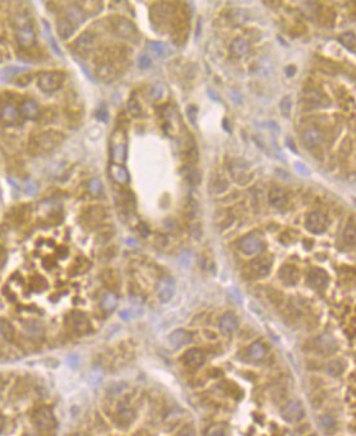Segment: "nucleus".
<instances>
[{
    "instance_id": "obj_1",
    "label": "nucleus",
    "mask_w": 356,
    "mask_h": 436,
    "mask_svg": "<svg viewBox=\"0 0 356 436\" xmlns=\"http://www.w3.org/2000/svg\"><path fill=\"white\" fill-rule=\"evenodd\" d=\"M64 139V135L55 130H46L39 133L31 139L28 149L32 154H44L55 149Z\"/></svg>"
},
{
    "instance_id": "obj_2",
    "label": "nucleus",
    "mask_w": 356,
    "mask_h": 436,
    "mask_svg": "<svg viewBox=\"0 0 356 436\" xmlns=\"http://www.w3.org/2000/svg\"><path fill=\"white\" fill-rule=\"evenodd\" d=\"M34 421L41 436L54 435V431L56 428V420H55L54 413L50 408L40 407L35 412Z\"/></svg>"
},
{
    "instance_id": "obj_3",
    "label": "nucleus",
    "mask_w": 356,
    "mask_h": 436,
    "mask_svg": "<svg viewBox=\"0 0 356 436\" xmlns=\"http://www.w3.org/2000/svg\"><path fill=\"white\" fill-rule=\"evenodd\" d=\"M64 73L59 70H49V72H41L37 76V86L40 89L47 94L57 91L64 83Z\"/></svg>"
},
{
    "instance_id": "obj_4",
    "label": "nucleus",
    "mask_w": 356,
    "mask_h": 436,
    "mask_svg": "<svg viewBox=\"0 0 356 436\" xmlns=\"http://www.w3.org/2000/svg\"><path fill=\"white\" fill-rule=\"evenodd\" d=\"M109 26L111 27L110 31L116 36L125 40H135L138 37L137 27L132 21L124 18V17H114L109 21Z\"/></svg>"
},
{
    "instance_id": "obj_5",
    "label": "nucleus",
    "mask_w": 356,
    "mask_h": 436,
    "mask_svg": "<svg viewBox=\"0 0 356 436\" xmlns=\"http://www.w3.org/2000/svg\"><path fill=\"white\" fill-rule=\"evenodd\" d=\"M16 37L19 46L29 49L34 45L35 31L32 28L31 23H29L28 17H18V19H17Z\"/></svg>"
},
{
    "instance_id": "obj_6",
    "label": "nucleus",
    "mask_w": 356,
    "mask_h": 436,
    "mask_svg": "<svg viewBox=\"0 0 356 436\" xmlns=\"http://www.w3.org/2000/svg\"><path fill=\"white\" fill-rule=\"evenodd\" d=\"M328 225H330L328 217L323 212H319V210H314V212L309 213L307 220H305V227H307V230L315 235L325 232V230L328 229Z\"/></svg>"
},
{
    "instance_id": "obj_7",
    "label": "nucleus",
    "mask_w": 356,
    "mask_h": 436,
    "mask_svg": "<svg viewBox=\"0 0 356 436\" xmlns=\"http://www.w3.org/2000/svg\"><path fill=\"white\" fill-rule=\"evenodd\" d=\"M304 406L299 400H290L281 410V417L289 423H298L304 418Z\"/></svg>"
},
{
    "instance_id": "obj_8",
    "label": "nucleus",
    "mask_w": 356,
    "mask_h": 436,
    "mask_svg": "<svg viewBox=\"0 0 356 436\" xmlns=\"http://www.w3.org/2000/svg\"><path fill=\"white\" fill-rule=\"evenodd\" d=\"M176 291V283H175L174 278L171 277H162L161 279L157 282L156 294L157 299L162 304H167L170 300H172Z\"/></svg>"
},
{
    "instance_id": "obj_9",
    "label": "nucleus",
    "mask_w": 356,
    "mask_h": 436,
    "mask_svg": "<svg viewBox=\"0 0 356 436\" xmlns=\"http://www.w3.org/2000/svg\"><path fill=\"white\" fill-rule=\"evenodd\" d=\"M239 249L240 252L244 255L248 257H252V255L258 254L262 249V241H260L259 237L254 234L245 235L239 242Z\"/></svg>"
},
{
    "instance_id": "obj_10",
    "label": "nucleus",
    "mask_w": 356,
    "mask_h": 436,
    "mask_svg": "<svg viewBox=\"0 0 356 436\" xmlns=\"http://www.w3.org/2000/svg\"><path fill=\"white\" fill-rule=\"evenodd\" d=\"M328 282H330V277H328L327 272L322 268H312L308 273V283L312 288L323 290V288L327 287Z\"/></svg>"
},
{
    "instance_id": "obj_11",
    "label": "nucleus",
    "mask_w": 356,
    "mask_h": 436,
    "mask_svg": "<svg viewBox=\"0 0 356 436\" xmlns=\"http://www.w3.org/2000/svg\"><path fill=\"white\" fill-rule=\"evenodd\" d=\"M272 268V259L268 257L255 258L250 262V270L258 278H264L270 274Z\"/></svg>"
},
{
    "instance_id": "obj_12",
    "label": "nucleus",
    "mask_w": 356,
    "mask_h": 436,
    "mask_svg": "<svg viewBox=\"0 0 356 436\" xmlns=\"http://www.w3.org/2000/svg\"><path fill=\"white\" fill-rule=\"evenodd\" d=\"M205 361V355L202 350L199 348H190L189 351L183 355V362L187 367H192V369H197V367L202 366Z\"/></svg>"
},
{
    "instance_id": "obj_13",
    "label": "nucleus",
    "mask_w": 356,
    "mask_h": 436,
    "mask_svg": "<svg viewBox=\"0 0 356 436\" xmlns=\"http://www.w3.org/2000/svg\"><path fill=\"white\" fill-rule=\"evenodd\" d=\"M192 340H193L192 333H189L185 329H176L169 335V345L170 347L174 348V350L183 348L184 346L189 345Z\"/></svg>"
},
{
    "instance_id": "obj_14",
    "label": "nucleus",
    "mask_w": 356,
    "mask_h": 436,
    "mask_svg": "<svg viewBox=\"0 0 356 436\" xmlns=\"http://www.w3.org/2000/svg\"><path fill=\"white\" fill-rule=\"evenodd\" d=\"M268 200L270 204L276 209H283L289 203V195L285 192V189L280 186H275L270 190L268 194Z\"/></svg>"
},
{
    "instance_id": "obj_15",
    "label": "nucleus",
    "mask_w": 356,
    "mask_h": 436,
    "mask_svg": "<svg viewBox=\"0 0 356 436\" xmlns=\"http://www.w3.org/2000/svg\"><path fill=\"white\" fill-rule=\"evenodd\" d=\"M73 46L74 50H76L81 56H86L95 47V37L92 36L90 32H84V34H82L81 36L74 41Z\"/></svg>"
},
{
    "instance_id": "obj_16",
    "label": "nucleus",
    "mask_w": 356,
    "mask_h": 436,
    "mask_svg": "<svg viewBox=\"0 0 356 436\" xmlns=\"http://www.w3.org/2000/svg\"><path fill=\"white\" fill-rule=\"evenodd\" d=\"M19 119V109L13 102H6L0 107V120L6 124H13Z\"/></svg>"
},
{
    "instance_id": "obj_17",
    "label": "nucleus",
    "mask_w": 356,
    "mask_h": 436,
    "mask_svg": "<svg viewBox=\"0 0 356 436\" xmlns=\"http://www.w3.org/2000/svg\"><path fill=\"white\" fill-rule=\"evenodd\" d=\"M220 330H221L222 334L229 335L232 334L235 330L239 327V322H238V318L234 313H225L224 315L220 319Z\"/></svg>"
},
{
    "instance_id": "obj_18",
    "label": "nucleus",
    "mask_w": 356,
    "mask_h": 436,
    "mask_svg": "<svg viewBox=\"0 0 356 436\" xmlns=\"http://www.w3.org/2000/svg\"><path fill=\"white\" fill-rule=\"evenodd\" d=\"M278 277H280V279L282 281L285 285L295 286L298 283V281H299L300 274L296 267L286 264V265H283V267L280 269V272H278Z\"/></svg>"
},
{
    "instance_id": "obj_19",
    "label": "nucleus",
    "mask_w": 356,
    "mask_h": 436,
    "mask_svg": "<svg viewBox=\"0 0 356 436\" xmlns=\"http://www.w3.org/2000/svg\"><path fill=\"white\" fill-rule=\"evenodd\" d=\"M231 176L239 184H248L252 179V171L244 164H234L231 166Z\"/></svg>"
},
{
    "instance_id": "obj_20",
    "label": "nucleus",
    "mask_w": 356,
    "mask_h": 436,
    "mask_svg": "<svg viewBox=\"0 0 356 436\" xmlns=\"http://www.w3.org/2000/svg\"><path fill=\"white\" fill-rule=\"evenodd\" d=\"M302 138L304 144L307 145L309 149L317 148V147H319L323 142L322 133H320L318 129H315V128H309V129L305 130V132L303 133Z\"/></svg>"
},
{
    "instance_id": "obj_21",
    "label": "nucleus",
    "mask_w": 356,
    "mask_h": 436,
    "mask_svg": "<svg viewBox=\"0 0 356 436\" xmlns=\"http://www.w3.org/2000/svg\"><path fill=\"white\" fill-rule=\"evenodd\" d=\"M304 101L307 102L309 106L312 107H320V106H328L330 101L325 96H323L319 91L317 89H310L304 94Z\"/></svg>"
},
{
    "instance_id": "obj_22",
    "label": "nucleus",
    "mask_w": 356,
    "mask_h": 436,
    "mask_svg": "<svg viewBox=\"0 0 356 436\" xmlns=\"http://www.w3.org/2000/svg\"><path fill=\"white\" fill-rule=\"evenodd\" d=\"M317 346H318V350H319L320 352L328 353V355H330V353L336 352V350H337L338 347L337 340H336L331 334L320 335L317 340Z\"/></svg>"
},
{
    "instance_id": "obj_23",
    "label": "nucleus",
    "mask_w": 356,
    "mask_h": 436,
    "mask_svg": "<svg viewBox=\"0 0 356 436\" xmlns=\"http://www.w3.org/2000/svg\"><path fill=\"white\" fill-rule=\"evenodd\" d=\"M74 29H76V26H74L67 17H63V18L57 19L56 31L57 35H59L63 40L69 39V37L74 34Z\"/></svg>"
},
{
    "instance_id": "obj_24",
    "label": "nucleus",
    "mask_w": 356,
    "mask_h": 436,
    "mask_svg": "<svg viewBox=\"0 0 356 436\" xmlns=\"http://www.w3.org/2000/svg\"><path fill=\"white\" fill-rule=\"evenodd\" d=\"M247 353H248V357H249L250 360L260 361L265 357V355H267V348H265V346L263 345L262 342L257 340V342H253L252 345L248 347Z\"/></svg>"
},
{
    "instance_id": "obj_25",
    "label": "nucleus",
    "mask_w": 356,
    "mask_h": 436,
    "mask_svg": "<svg viewBox=\"0 0 356 436\" xmlns=\"http://www.w3.org/2000/svg\"><path fill=\"white\" fill-rule=\"evenodd\" d=\"M19 112H22V115L28 119H36L39 116V105L34 101V100H24L21 105V109Z\"/></svg>"
},
{
    "instance_id": "obj_26",
    "label": "nucleus",
    "mask_w": 356,
    "mask_h": 436,
    "mask_svg": "<svg viewBox=\"0 0 356 436\" xmlns=\"http://www.w3.org/2000/svg\"><path fill=\"white\" fill-rule=\"evenodd\" d=\"M182 172H183V176H184V179L187 180L188 184L193 185V186H197V185L200 182V180H202V175H200V172L192 166L183 167Z\"/></svg>"
},
{
    "instance_id": "obj_27",
    "label": "nucleus",
    "mask_w": 356,
    "mask_h": 436,
    "mask_svg": "<svg viewBox=\"0 0 356 436\" xmlns=\"http://www.w3.org/2000/svg\"><path fill=\"white\" fill-rule=\"evenodd\" d=\"M110 175H111L112 179L116 182H119V184H125V182H128V180H129L128 171L122 165L112 164L111 166H110Z\"/></svg>"
},
{
    "instance_id": "obj_28",
    "label": "nucleus",
    "mask_w": 356,
    "mask_h": 436,
    "mask_svg": "<svg viewBox=\"0 0 356 436\" xmlns=\"http://www.w3.org/2000/svg\"><path fill=\"white\" fill-rule=\"evenodd\" d=\"M230 52H231L232 56L235 57H242L244 56L248 52V44L244 39L242 37H238L230 45Z\"/></svg>"
},
{
    "instance_id": "obj_29",
    "label": "nucleus",
    "mask_w": 356,
    "mask_h": 436,
    "mask_svg": "<svg viewBox=\"0 0 356 436\" xmlns=\"http://www.w3.org/2000/svg\"><path fill=\"white\" fill-rule=\"evenodd\" d=\"M147 47H149V51L156 57H166L170 52L169 47H167L164 42H160V41L149 42V44H147Z\"/></svg>"
},
{
    "instance_id": "obj_30",
    "label": "nucleus",
    "mask_w": 356,
    "mask_h": 436,
    "mask_svg": "<svg viewBox=\"0 0 356 436\" xmlns=\"http://www.w3.org/2000/svg\"><path fill=\"white\" fill-rule=\"evenodd\" d=\"M111 156L114 160V164L122 165L123 162H125V160H127V145H125V143H116L112 147Z\"/></svg>"
},
{
    "instance_id": "obj_31",
    "label": "nucleus",
    "mask_w": 356,
    "mask_h": 436,
    "mask_svg": "<svg viewBox=\"0 0 356 436\" xmlns=\"http://www.w3.org/2000/svg\"><path fill=\"white\" fill-rule=\"evenodd\" d=\"M343 370H345V362H343L342 360H340V358H336V360L330 361V362L327 363V366H325V371H327V374L333 378L340 377V375L343 372Z\"/></svg>"
},
{
    "instance_id": "obj_32",
    "label": "nucleus",
    "mask_w": 356,
    "mask_h": 436,
    "mask_svg": "<svg viewBox=\"0 0 356 436\" xmlns=\"http://www.w3.org/2000/svg\"><path fill=\"white\" fill-rule=\"evenodd\" d=\"M0 334L3 335L8 342H13L14 338H16V329L12 325L11 322H8L7 319L0 318Z\"/></svg>"
},
{
    "instance_id": "obj_33",
    "label": "nucleus",
    "mask_w": 356,
    "mask_h": 436,
    "mask_svg": "<svg viewBox=\"0 0 356 436\" xmlns=\"http://www.w3.org/2000/svg\"><path fill=\"white\" fill-rule=\"evenodd\" d=\"M338 41H340V44L342 45L343 47H346L348 51L355 52V34H352V32H345V34L338 36Z\"/></svg>"
},
{
    "instance_id": "obj_34",
    "label": "nucleus",
    "mask_w": 356,
    "mask_h": 436,
    "mask_svg": "<svg viewBox=\"0 0 356 436\" xmlns=\"http://www.w3.org/2000/svg\"><path fill=\"white\" fill-rule=\"evenodd\" d=\"M319 426L323 431H325L327 433L333 432L336 430V420L330 415H323L319 417Z\"/></svg>"
},
{
    "instance_id": "obj_35",
    "label": "nucleus",
    "mask_w": 356,
    "mask_h": 436,
    "mask_svg": "<svg viewBox=\"0 0 356 436\" xmlns=\"http://www.w3.org/2000/svg\"><path fill=\"white\" fill-rule=\"evenodd\" d=\"M342 237L346 245H348V246L355 245V224H353L352 221H350L346 225L345 230H343Z\"/></svg>"
},
{
    "instance_id": "obj_36",
    "label": "nucleus",
    "mask_w": 356,
    "mask_h": 436,
    "mask_svg": "<svg viewBox=\"0 0 356 436\" xmlns=\"http://www.w3.org/2000/svg\"><path fill=\"white\" fill-rule=\"evenodd\" d=\"M117 417H119V420L122 421V422L130 423L134 420L135 415L129 406H122V407L119 408V412H117Z\"/></svg>"
},
{
    "instance_id": "obj_37",
    "label": "nucleus",
    "mask_w": 356,
    "mask_h": 436,
    "mask_svg": "<svg viewBox=\"0 0 356 436\" xmlns=\"http://www.w3.org/2000/svg\"><path fill=\"white\" fill-rule=\"evenodd\" d=\"M116 304H117V297L116 295L112 294V292H107V294L102 297L101 305L105 310L115 309Z\"/></svg>"
},
{
    "instance_id": "obj_38",
    "label": "nucleus",
    "mask_w": 356,
    "mask_h": 436,
    "mask_svg": "<svg viewBox=\"0 0 356 436\" xmlns=\"http://www.w3.org/2000/svg\"><path fill=\"white\" fill-rule=\"evenodd\" d=\"M205 436H226V428L217 423V425H213L208 428Z\"/></svg>"
},
{
    "instance_id": "obj_39",
    "label": "nucleus",
    "mask_w": 356,
    "mask_h": 436,
    "mask_svg": "<svg viewBox=\"0 0 356 436\" xmlns=\"http://www.w3.org/2000/svg\"><path fill=\"white\" fill-rule=\"evenodd\" d=\"M291 100H290L289 96L283 97L282 101H281L280 104V109H281V114L283 115V116L289 117L290 116V112H291Z\"/></svg>"
},
{
    "instance_id": "obj_40",
    "label": "nucleus",
    "mask_w": 356,
    "mask_h": 436,
    "mask_svg": "<svg viewBox=\"0 0 356 436\" xmlns=\"http://www.w3.org/2000/svg\"><path fill=\"white\" fill-rule=\"evenodd\" d=\"M128 109H129V112L133 116H138V115H140V112H142V107H140L139 102L135 99H132L128 102Z\"/></svg>"
},
{
    "instance_id": "obj_41",
    "label": "nucleus",
    "mask_w": 356,
    "mask_h": 436,
    "mask_svg": "<svg viewBox=\"0 0 356 436\" xmlns=\"http://www.w3.org/2000/svg\"><path fill=\"white\" fill-rule=\"evenodd\" d=\"M90 192L94 195H99L102 193V182L97 179H92L88 184Z\"/></svg>"
},
{
    "instance_id": "obj_42",
    "label": "nucleus",
    "mask_w": 356,
    "mask_h": 436,
    "mask_svg": "<svg viewBox=\"0 0 356 436\" xmlns=\"http://www.w3.org/2000/svg\"><path fill=\"white\" fill-rule=\"evenodd\" d=\"M24 327H26V329H27V332L29 333V334H35V335H37V333H41V328H40V325L37 324L36 322H29V323H27V324H24Z\"/></svg>"
},
{
    "instance_id": "obj_43",
    "label": "nucleus",
    "mask_w": 356,
    "mask_h": 436,
    "mask_svg": "<svg viewBox=\"0 0 356 436\" xmlns=\"http://www.w3.org/2000/svg\"><path fill=\"white\" fill-rule=\"evenodd\" d=\"M138 65H139L140 69H147V68L151 67V59L147 55H140L139 60H138Z\"/></svg>"
},
{
    "instance_id": "obj_44",
    "label": "nucleus",
    "mask_w": 356,
    "mask_h": 436,
    "mask_svg": "<svg viewBox=\"0 0 356 436\" xmlns=\"http://www.w3.org/2000/svg\"><path fill=\"white\" fill-rule=\"evenodd\" d=\"M197 115H198L197 106L192 105V106L188 107V117H189V120H190V121H192V124H195V120H197Z\"/></svg>"
},
{
    "instance_id": "obj_45",
    "label": "nucleus",
    "mask_w": 356,
    "mask_h": 436,
    "mask_svg": "<svg viewBox=\"0 0 356 436\" xmlns=\"http://www.w3.org/2000/svg\"><path fill=\"white\" fill-rule=\"evenodd\" d=\"M295 170H296L300 175H304V176H309L310 175V170L308 169L304 164H300V162L295 164Z\"/></svg>"
},
{
    "instance_id": "obj_46",
    "label": "nucleus",
    "mask_w": 356,
    "mask_h": 436,
    "mask_svg": "<svg viewBox=\"0 0 356 436\" xmlns=\"http://www.w3.org/2000/svg\"><path fill=\"white\" fill-rule=\"evenodd\" d=\"M177 436H195V431H194V428L192 427V426L187 425L179 431V435Z\"/></svg>"
},
{
    "instance_id": "obj_47",
    "label": "nucleus",
    "mask_w": 356,
    "mask_h": 436,
    "mask_svg": "<svg viewBox=\"0 0 356 436\" xmlns=\"http://www.w3.org/2000/svg\"><path fill=\"white\" fill-rule=\"evenodd\" d=\"M124 389H125V384H114L109 390H110V394L117 395L120 394Z\"/></svg>"
},
{
    "instance_id": "obj_48",
    "label": "nucleus",
    "mask_w": 356,
    "mask_h": 436,
    "mask_svg": "<svg viewBox=\"0 0 356 436\" xmlns=\"http://www.w3.org/2000/svg\"><path fill=\"white\" fill-rule=\"evenodd\" d=\"M162 92H164L162 87L161 86H157V87H155L154 91L151 92V96L154 97L155 100H159V99H161V97H162Z\"/></svg>"
},
{
    "instance_id": "obj_49",
    "label": "nucleus",
    "mask_w": 356,
    "mask_h": 436,
    "mask_svg": "<svg viewBox=\"0 0 356 436\" xmlns=\"http://www.w3.org/2000/svg\"><path fill=\"white\" fill-rule=\"evenodd\" d=\"M295 72H296V68H295L294 65H290V67L286 68V76L287 77H292L295 74Z\"/></svg>"
},
{
    "instance_id": "obj_50",
    "label": "nucleus",
    "mask_w": 356,
    "mask_h": 436,
    "mask_svg": "<svg viewBox=\"0 0 356 436\" xmlns=\"http://www.w3.org/2000/svg\"><path fill=\"white\" fill-rule=\"evenodd\" d=\"M99 117H100V119H102V121H106V119H107V114H106V111H105V109L100 110Z\"/></svg>"
},
{
    "instance_id": "obj_51",
    "label": "nucleus",
    "mask_w": 356,
    "mask_h": 436,
    "mask_svg": "<svg viewBox=\"0 0 356 436\" xmlns=\"http://www.w3.org/2000/svg\"><path fill=\"white\" fill-rule=\"evenodd\" d=\"M4 425H6V418H4V416L0 413V432L3 431Z\"/></svg>"
},
{
    "instance_id": "obj_52",
    "label": "nucleus",
    "mask_w": 356,
    "mask_h": 436,
    "mask_svg": "<svg viewBox=\"0 0 356 436\" xmlns=\"http://www.w3.org/2000/svg\"><path fill=\"white\" fill-rule=\"evenodd\" d=\"M287 145H289V147H290V149H292V151H294V153H298V151H296V147H295L294 142H292V143H291V139H287Z\"/></svg>"
},
{
    "instance_id": "obj_53",
    "label": "nucleus",
    "mask_w": 356,
    "mask_h": 436,
    "mask_svg": "<svg viewBox=\"0 0 356 436\" xmlns=\"http://www.w3.org/2000/svg\"><path fill=\"white\" fill-rule=\"evenodd\" d=\"M222 125H224V128H225V130H226V132H229V133L231 132V129H230V128L227 127V120H226V119L224 120V122H222Z\"/></svg>"
},
{
    "instance_id": "obj_54",
    "label": "nucleus",
    "mask_w": 356,
    "mask_h": 436,
    "mask_svg": "<svg viewBox=\"0 0 356 436\" xmlns=\"http://www.w3.org/2000/svg\"><path fill=\"white\" fill-rule=\"evenodd\" d=\"M309 436H317V435H309Z\"/></svg>"
},
{
    "instance_id": "obj_55",
    "label": "nucleus",
    "mask_w": 356,
    "mask_h": 436,
    "mask_svg": "<svg viewBox=\"0 0 356 436\" xmlns=\"http://www.w3.org/2000/svg\"><path fill=\"white\" fill-rule=\"evenodd\" d=\"M0 253H2V249H0Z\"/></svg>"
}]
</instances>
